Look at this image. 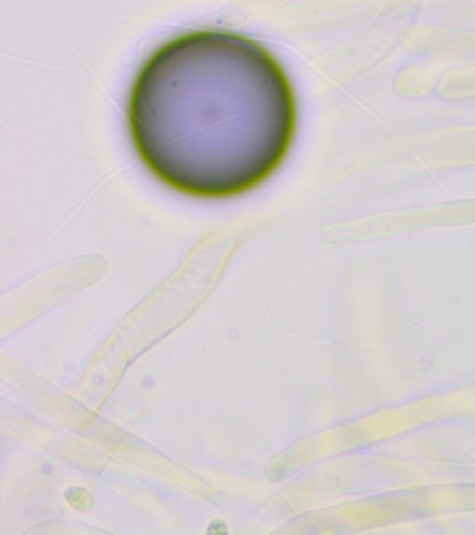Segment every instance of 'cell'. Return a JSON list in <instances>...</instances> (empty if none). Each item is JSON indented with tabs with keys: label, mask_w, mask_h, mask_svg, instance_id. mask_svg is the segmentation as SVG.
<instances>
[{
	"label": "cell",
	"mask_w": 475,
	"mask_h": 535,
	"mask_svg": "<svg viewBox=\"0 0 475 535\" xmlns=\"http://www.w3.org/2000/svg\"><path fill=\"white\" fill-rule=\"evenodd\" d=\"M142 163L178 193L222 198L265 181L287 155L296 99L254 39L221 29L169 41L141 66L129 97Z\"/></svg>",
	"instance_id": "cell-1"
}]
</instances>
